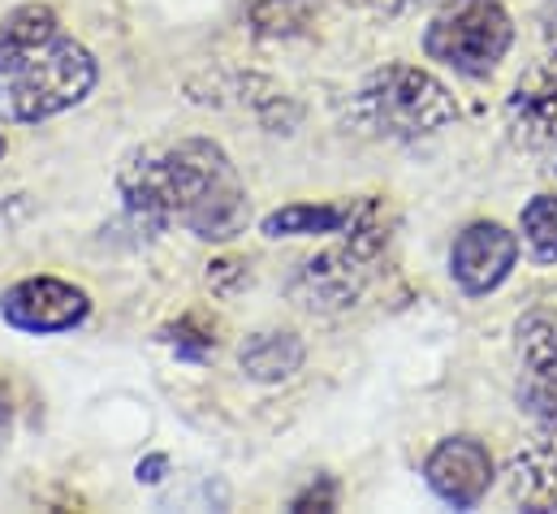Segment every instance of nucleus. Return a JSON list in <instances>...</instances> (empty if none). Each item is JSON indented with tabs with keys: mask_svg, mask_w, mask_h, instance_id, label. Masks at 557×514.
Wrapping results in <instances>:
<instances>
[{
	"mask_svg": "<svg viewBox=\"0 0 557 514\" xmlns=\"http://www.w3.org/2000/svg\"><path fill=\"white\" fill-rule=\"evenodd\" d=\"M117 191L147 225H186L195 238L230 243L251 221L247 186L212 138L151 143L122 160Z\"/></svg>",
	"mask_w": 557,
	"mask_h": 514,
	"instance_id": "1",
	"label": "nucleus"
},
{
	"mask_svg": "<svg viewBox=\"0 0 557 514\" xmlns=\"http://www.w3.org/2000/svg\"><path fill=\"white\" fill-rule=\"evenodd\" d=\"M454 118H458V105L445 91V83H436L428 70H416V65H385L368 74L346 105V122L359 134L394 138V143L428 138L449 126Z\"/></svg>",
	"mask_w": 557,
	"mask_h": 514,
	"instance_id": "2",
	"label": "nucleus"
},
{
	"mask_svg": "<svg viewBox=\"0 0 557 514\" xmlns=\"http://www.w3.org/2000/svg\"><path fill=\"white\" fill-rule=\"evenodd\" d=\"M96 78H100L96 57L83 44L57 35L35 61H26L13 74H0V118L13 126L48 122L83 105L96 91Z\"/></svg>",
	"mask_w": 557,
	"mask_h": 514,
	"instance_id": "3",
	"label": "nucleus"
},
{
	"mask_svg": "<svg viewBox=\"0 0 557 514\" xmlns=\"http://www.w3.org/2000/svg\"><path fill=\"white\" fill-rule=\"evenodd\" d=\"M515 44V22L502 0H445L423 30V52L454 74L484 78Z\"/></svg>",
	"mask_w": 557,
	"mask_h": 514,
	"instance_id": "4",
	"label": "nucleus"
},
{
	"mask_svg": "<svg viewBox=\"0 0 557 514\" xmlns=\"http://www.w3.org/2000/svg\"><path fill=\"white\" fill-rule=\"evenodd\" d=\"M342 234H346L342 247L307 259V264L298 268L294 285H289L294 298H298L302 307H311V311H342V307H350V303L363 294L368 272H372L368 264H372V256H376L381 243H385L381 208H376V204H359V208L350 212V221H346Z\"/></svg>",
	"mask_w": 557,
	"mask_h": 514,
	"instance_id": "5",
	"label": "nucleus"
},
{
	"mask_svg": "<svg viewBox=\"0 0 557 514\" xmlns=\"http://www.w3.org/2000/svg\"><path fill=\"white\" fill-rule=\"evenodd\" d=\"M0 316L4 325L22 329V333H70L91 316V298L87 290L61 281V277H26L13 290H4L0 298Z\"/></svg>",
	"mask_w": 557,
	"mask_h": 514,
	"instance_id": "6",
	"label": "nucleus"
},
{
	"mask_svg": "<svg viewBox=\"0 0 557 514\" xmlns=\"http://www.w3.org/2000/svg\"><path fill=\"white\" fill-rule=\"evenodd\" d=\"M519 411H528L545 432H557V316L532 311L519 325Z\"/></svg>",
	"mask_w": 557,
	"mask_h": 514,
	"instance_id": "7",
	"label": "nucleus"
},
{
	"mask_svg": "<svg viewBox=\"0 0 557 514\" xmlns=\"http://www.w3.org/2000/svg\"><path fill=\"white\" fill-rule=\"evenodd\" d=\"M519 264V238L497 221H475L454 238L449 277L462 294H493Z\"/></svg>",
	"mask_w": 557,
	"mask_h": 514,
	"instance_id": "8",
	"label": "nucleus"
},
{
	"mask_svg": "<svg viewBox=\"0 0 557 514\" xmlns=\"http://www.w3.org/2000/svg\"><path fill=\"white\" fill-rule=\"evenodd\" d=\"M423 476H428V489L458 506V511H471L484 502V493L493 489V454L475 441V437H445L428 463H423Z\"/></svg>",
	"mask_w": 557,
	"mask_h": 514,
	"instance_id": "9",
	"label": "nucleus"
},
{
	"mask_svg": "<svg viewBox=\"0 0 557 514\" xmlns=\"http://www.w3.org/2000/svg\"><path fill=\"white\" fill-rule=\"evenodd\" d=\"M506 130L519 147H545L557 138V52L515 83L506 100Z\"/></svg>",
	"mask_w": 557,
	"mask_h": 514,
	"instance_id": "10",
	"label": "nucleus"
},
{
	"mask_svg": "<svg viewBox=\"0 0 557 514\" xmlns=\"http://www.w3.org/2000/svg\"><path fill=\"white\" fill-rule=\"evenodd\" d=\"M506 498L523 511H557V445H528L506 463Z\"/></svg>",
	"mask_w": 557,
	"mask_h": 514,
	"instance_id": "11",
	"label": "nucleus"
},
{
	"mask_svg": "<svg viewBox=\"0 0 557 514\" xmlns=\"http://www.w3.org/2000/svg\"><path fill=\"white\" fill-rule=\"evenodd\" d=\"M57 35H61V22L48 4H22L4 13L0 17V74H13L26 61H35Z\"/></svg>",
	"mask_w": 557,
	"mask_h": 514,
	"instance_id": "12",
	"label": "nucleus"
},
{
	"mask_svg": "<svg viewBox=\"0 0 557 514\" xmlns=\"http://www.w3.org/2000/svg\"><path fill=\"white\" fill-rule=\"evenodd\" d=\"M243 372L260 386H277L289 381L298 368H302V342L285 329H264V333H251L243 342V355H238Z\"/></svg>",
	"mask_w": 557,
	"mask_h": 514,
	"instance_id": "13",
	"label": "nucleus"
},
{
	"mask_svg": "<svg viewBox=\"0 0 557 514\" xmlns=\"http://www.w3.org/2000/svg\"><path fill=\"white\" fill-rule=\"evenodd\" d=\"M350 204H289L264 217L269 238H307V234H342L350 221Z\"/></svg>",
	"mask_w": 557,
	"mask_h": 514,
	"instance_id": "14",
	"label": "nucleus"
},
{
	"mask_svg": "<svg viewBox=\"0 0 557 514\" xmlns=\"http://www.w3.org/2000/svg\"><path fill=\"white\" fill-rule=\"evenodd\" d=\"M523 243L532 259L557 264V195H536L523 208Z\"/></svg>",
	"mask_w": 557,
	"mask_h": 514,
	"instance_id": "15",
	"label": "nucleus"
},
{
	"mask_svg": "<svg viewBox=\"0 0 557 514\" xmlns=\"http://www.w3.org/2000/svg\"><path fill=\"white\" fill-rule=\"evenodd\" d=\"M311 17V0H256L251 4V26L260 35H294Z\"/></svg>",
	"mask_w": 557,
	"mask_h": 514,
	"instance_id": "16",
	"label": "nucleus"
},
{
	"mask_svg": "<svg viewBox=\"0 0 557 514\" xmlns=\"http://www.w3.org/2000/svg\"><path fill=\"white\" fill-rule=\"evenodd\" d=\"M160 342H164V346H173L182 359H203V355H212V346H216V338H212V333H203L195 320H177V325L160 329Z\"/></svg>",
	"mask_w": 557,
	"mask_h": 514,
	"instance_id": "17",
	"label": "nucleus"
},
{
	"mask_svg": "<svg viewBox=\"0 0 557 514\" xmlns=\"http://www.w3.org/2000/svg\"><path fill=\"white\" fill-rule=\"evenodd\" d=\"M311 506H315V511H333V506H337V485H333V480H320V489L311 485L307 493L294 498V511H311Z\"/></svg>",
	"mask_w": 557,
	"mask_h": 514,
	"instance_id": "18",
	"label": "nucleus"
},
{
	"mask_svg": "<svg viewBox=\"0 0 557 514\" xmlns=\"http://www.w3.org/2000/svg\"><path fill=\"white\" fill-rule=\"evenodd\" d=\"M363 4H372V9H376V13H385V17H398V13L419 9L423 0H363Z\"/></svg>",
	"mask_w": 557,
	"mask_h": 514,
	"instance_id": "19",
	"label": "nucleus"
},
{
	"mask_svg": "<svg viewBox=\"0 0 557 514\" xmlns=\"http://www.w3.org/2000/svg\"><path fill=\"white\" fill-rule=\"evenodd\" d=\"M160 472H164V458H147V463H139V480H147V485H156Z\"/></svg>",
	"mask_w": 557,
	"mask_h": 514,
	"instance_id": "20",
	"label": "nucleus"
},
{
	"mask_svg": "<svg viewBox=\"0 0 557 514\" xmlns=\"http://www.w3.org/2000/svg\"><path fill=\"white\" fill-rule=\"evenodd\" d=\"M554 178H557V151H554Z\"/></svg>",
	"mask_w": 557,
	"mask_h": 514,
	"instance_id": "21",
	"label": "nucleus"
},
{
	"mask_svg": "<svg viewBox=\"0 0 557 514\" xmlns=\"http://www.w3.org/2000/svg\"><path fill=\"white\" fill-rule=\"evenodd\" d=\"M0 156H4V138H0Z\"/></svg>",
	"mask_w": 557,
	"mask_h": 514,
	"instance_id": "22",
	"label": "nucleus"
}]
</instances>
